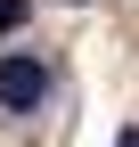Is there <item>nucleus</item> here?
I'll list each match as a JSON object with an SVG mask.
<instances>
[{
  "mask_svg": "<svg viewBox=\"0 0 139 147\" xmlns=\"http://www.w3.org/2000/svg\"><path fill=\"white\" fill-rule=\"evenodd\" d=\"M41 98H49V65L41 57H25V49L0 57V106H8V115H33Z\"/></svg>",
  "mask_w": 139,
  "mask_h": 147,
  "instance_id": "f257e3e1",
  "label": "nucleus"
},
{
  "mask_svg": "<svg viewBox=\"0 0 139 147\" xmlns=\"http://www.w3.org/2000/svg\"><path fill=\"white\" fill-rule=\"evenodd\" d=\"M25 25V0H0V33H16Z\"/></svg>",
  "mask_w": 139,
  "mask_h": 147,
  "instance_id": "f03ea898",
  "label": "nucleus"
},
{
  "mask_svg": "<svg viewBox=\"0 0 139 147\" xmlns=\"http://www.w3.org/2000/svg\"><path fill=\"white\" fill-rule=\"evenodd\" d=\"M115 147H139V131H123V139H115Z\"/></svg>",
  "mask_w": 139,
  "mask_h": 147,
  "instance_id": "7ed1b4c3",
  "label": "nucleus"
}]
</instances>
